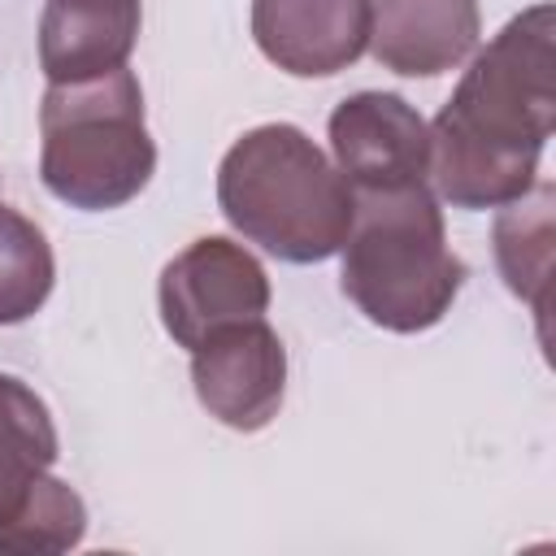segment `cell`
I'll return each instance as SVG.
<instances>
[{
  "mask_svg": "<svg viewBox=\"0 0 556 556\" xmlns=\"http://www.w3.org/2000/svg\"><path fill=\"white\" fill-rule=\"evenodd\" d=\"M552 4L521 9L473 52L452 100L430 122L426 178L456 208H500L539 182L556 117Z\"/></svg>",
  "mask_w": 556,
  "mask_h": 556,
  "instance_id": "1",
  "label": "cell"
},
{
  "mask_svg": "<svg viewBox=\"0 0 556 556\" xmlns=\"http://www.w3.org/2000/svg\"><path fill=\"white\" fill-rule=\"evenodd\" d=\"M222 217L261 252L287 265L330 261L356 213L339 165L291 122L252 126L217 165Z\"/></svg>",
  "mask_w": 556,
  "mask_h": 556,
  "instance_id": "2",
  "label": "cell"
},
{
  "mask_svg": "<svg viewBox=\"0 0 556 556\" xmlns=\"http://www.w3.org/2000/svg\"><path fill=\"white\" fill-rule=\"evenodd\" d=\"M339 252L343 295L395 334L439 326L465 287V261L447 248L443 208L426 182L356 191L352 230Z\"/></svg>",
  "mask_w": 556,
  "mask_h": 556,
  "instance_id": "3",
  "label": "cell"
},
{
  "mask_svg": "<svg viewBox=\"0 0 556 556\" xmlns=\"http://www.w3.org/2000/svg\"><path fill=\"white\" fill-rule=\"evenodd\" d=\"M156 174L143 87L122 65L87 83H48L39 104V178L83 213L130 204Z\"/></svg>",
  "mask_w": 556,
  "mask_h": 556,
  "instance_id": "4",
  "label": "cell"
},
{
  "mask_svg": "<svg viewBox=\"0 0 556 556\" xmlns=\"http://www.w3.org/2000/svg\"><path fill=\"white\" fill-rule=\"evenodd\" d=\"M61 443L48 404L0 374V556H56L83 543L87 504L52 478Z\"/></svg>",
  "mask_w": 556,
  "mask_h": 556,
  "instance_id": "5",
  "label": "cell"
},
{
  "mask_svg": "<svg viewBox=\"0 0 556 556\" xmlns=\"http://www.w3.org/2000/svg\"><path fill=\"white\" fill-rule=\"evenodd\" d=\"M156 304L169 339L191 352L222 326L265 317L269 274L243 243L204 235L161 269Z\"/></svg>",
  "mask_w": 556,
  "mask_h": 556,
  "instance_id": "6",
  "label": "cell"
},
{
  "mask_svg": "<svg viewBox=\"0 0 556 556\" xmlns=\"http://www.w3.org/2000/svg\"><path fill=\"white\" fill-rule=\"evenodd\" d=\"M195 400L230 430H265L287 395V348L265 317L213 330L191 348Z\"/></svg>",
  "mask_w": 556,
  "mask_h": 556,
  "instance_id": "7",
  "label": "cell"
},
{
  "mask_svg": "<svg viewBox=\"0 0 556 556\" xmlns=\"http://www.w3.org/2000/svg\"><path fill=\"white\" fill-rule=\"evenodd\" d=\"M330 152L352 191L426 182L430 126L395 91H356L330 113Z\"/></svg>",
  "mask_w": 556,
  "mask_h": 556,
  "instance_id": "8",
  "label": "cell"
},
{
  "mask_svg": "<svg viewBox=\"0 0 556 556\" xmlns=\"http://www.w3.org/2000/svg\"><path fill=\"white\" fill-rule=\"evenodd\" d=\"M374 0H252V39L295 78H330L365 56Z\"/></svg>",
  "mask_w": 556,
  "mask_h": 556,
  "instance_id": "9",
  "label": "cell"
},
{
  "mask_svg": "<svg viewBox=\"0 0 556 556\" xmlns=\"http://www.w3.org/2000/svg\"><path fill=\"white\" fill-rule=\"evenodd\" d=\"M482 35L478 0H374L369 52L404 78H434L473 56Z\"/></svg>",
  "mask_w": 556,
  "mask_h": 556,
  "instance_id": "10",
  "label": "cell"
},
{
  "mask_svg": "<svg viewBox=\"0 0 556 556\" xmlns=\"http://www.w3.org/2000/svg\"><path fill=\"white\" fill-rule=\"evenodd\" d=\"M139 0H43L39 65L48 83H87L130 61L139 39Z\"/></svg>",
  "mask_w": 556,
  "mask_h": 556,
  "instance_id": "11",
  "label": "cell"
},
{
  "mask_svg": "<svg viewBox=\"0 0 556 556\" xmlns=\"http://www.w3.org/2000/svg\"><path fill=\"white\" fill-rule=\"evenodd\" d=\"M552 182H534L526 195L500 204L495 217V265L513 295H521L539 321L547 317V287H552Z\"/></svg>",
  "mask_w": 556,
  "mask_h": 556,
  "instance_id": "12",
  "label": "cell"
},
{
  "mask_svg": "<svg viewBox=\"0 0 556 556\" xmlns=\"http://www.w3.org/2000/svg\"><path fill=\"white\" fill-rule=\"evenodd\" d=\"M56 282V261L48 235L0 204V326H17L43 308Z\"/></svg>",
  "mask_w": 556,
  "mask_h": 556,
  "instance_id": "13",
  "label": "cell"
}]
</instances>
